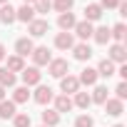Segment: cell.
Listing matches in <instances>:
<instances>
[{"mask_svg": "<svg viewBox=\"0 0 127 127\" xmlns=\"http://www.w3.org/2000/svg\"><path fill=\"white\" fill-rule=\"evenodd\" d=\"M47 72L52 75V77H65V75H70V65H67V60L65 57H52L50 62H47Z\"/></svg>", "mask_w": 127, "mask_h": 127, "instance_id": "6da1fadb", "label": "cell"}, {"mask_svg": "<svg viewBox=\"0 0 127 127\" xmlns=\"http://www.w3.org/2000/svg\"><path fill=\"white\" fill-rule=\"evenodd\" d=\"M40 127H45V125H40Z\"/></svg>", "mask_w": 127, "mask_h": 127, "instance_id": "60d3db41", "label": "cell"}, {"mask_svg": "<svg viewBox=\"0 0 127 127\" xmlns=\"http://www.w3.org/2000/svg\"><path fill=\"white\" fill-rule=\"evenodd\" d=\"M52 102H55V107H52V110H55L57 115H62V112H70V110L75 107L70 95H57V97H52Z\"/></svg>", "mask_w": 127, "mask_h": 127, "instance_id": "5bb4252c", "label": "cell"}, {"mask_svg": "<svg viewBox=\"0 0 127 127\" xmlns=\"http://www.w3.org/2000/svg\"><path fill=\"white\" fill-rule=\"evenodd\" d=\"M20 77H23V85L25 87H37L40 85V80H42V72H40V67H25L23 72H20Z\"/></svg>", "mask_w": 127, "mask_h": 127, "instance_id": "3957f363", "label": "cell"}, {"mask_svg": "<svg viewBox=\"0 0 127 127\" xmlns=\"http://www.w3.org/2000/svg\"><path fill=\"white\" fill-rule=\"evenodd\" d=\"M122 112H125V102H120V100H115V97H107V102H105V115L120 117Z\"/></svg>", "mask_w": 127, "mask_h": 127, "instance_id": "2e32d148", "label": "cell"}, {"mask_svg": "<svg viewBox=\"0 0 127 127\" xmlns=\"http://www.w3.org/2000/svg\"><path fill=\"white\" fill-rule=\"evenodd\" d=\"M75 8V0H52V10L55 13H70Z\"/></svg>", "mask_w": 127, "mask_h": 127, "instance_id": "f1b7e54d", "label": "cell"}, {"mask_svg": "<svg viewBox=\"0 0 127 127\" xmlns=\"http://www.w3.org/2000/svg\"><path fill=\"white\" fill-rule=\"evenodd\" d=\"M42 125H45V127H57V125H60V115H57L55 110H45V112H42Z\"/></svg>", "mask_w": 127, "mask_h": 127, "instance_id": "83f0119b", "label": "cell"}, {"mask_svg": "<svg viewBox=\"0 0 127 127\" xmlns=\"http://www.w3.org/2000/svg\"><path fill=\"white\" fill-rule=\"evenodd\" d=\"M92 40H95L97 45H107V42H110V28H107V25L95 28V30H92Z\"/></svg>", "mask_w": 127, "mask_h": 127, "instance_id": "7402d4cb", "label": "cell"}, {"mask_svg": "<svg viewBox=\"0 0 127 127\" xmlns=\"http://www.w3.org/2000/svg\"><path fill=\"white\" fill-rule=\"evenodd\" d=\"M8 3H10V0H0V5H8Z\"/></svg>", "mask_w": 127, "mask_h": 127, "instance_id": "f35d334b", "label": "cell"}, {"mask_svg": "<svg viewBox=\"0 0 127 127\" xmlns=\"http://www.w3.org/2000/svg\"><path fill=\"white\" fill-rule=\"evenodd\" d=\"M28 100H30V87L20 85V87L13 90V102H15V105H25Z\"/></svg>", "mask_w": 127, "mask_h": 127, "instance_id": "d4e9b609", "label": "cell"}, {"mask_svg": "<svg viewBox=\"0 0 127 127\" xmlns=\"http://www.w3.org/2000/svg\"><path fill=\"white\" fill-rule=\"evenodd\" d=\"M35 50V42H32V37H18L15 40V55H20L23 60L30 55Z\"/></svg>", "mask_w": 127, "mask_h": 127, "instance_id": "30bf717a", "label": "cell"}, {"mask_svg": "<svg viewBox=\"0 0 127 127\" xmlns=\"http://www.w3.org/2000/svg\"><path fill=\"white\" fill-rule=\"evenodd\" d=\"M60 90H62V95H75V92H80L77 75H65V77H60Z\"/></svg>", "mask_w": 127, "mask_h": 127, "instance_id": "52a82bcc", "label": "cell"}, {"mask_svg": "<svg viewBox=\"0 0 127 127\" xmlns=\"http://www.w3.org/2000/svg\"><path fill=\"white\" fill-rule=\"evenodd\" d=\"M32 8H35V13L45 15V13H50V10H52V0H35Z\"/></svg>", "mask_w": 127, "mask_h": 127, "instance_id": "4dcf8cb0", "label": "cell"}, {"mask_svg": "<svg viewBox=\"0 0 127 127\" xmlns=\"http://www.w3.org/2000/svg\"><path fill=\"white\" fill-rule=\"evenodd\" d=\"M95 70H97V77H112V75L117 72V65L105 57V60H100V65H97Z\"/></svg>", "mask_w": 127, "mask_h": 127, "instance_id": "ac0fdd59", "label": "cell"}, {"mask_svg": "<svg viewBox=\"0 0 127 127\" xmlns=\"http://www.w3.org/2000/svg\"><path fill=\"white\" fill-rule=\"evenodd\" d=\"M92 30H95V25H92V23H87V20H77V23H75V28H72V32H75L82 42H87V40L92 37Z\"/></svg>", "mask_w": 127, "mask_h": 127, "instance_id": "ba28073f", "label": "cell"}, {"mask_svg": "<svg viewBox=\"0 0 127 127\" xmlns=\"http://www.w3.org/2000/svg\"><path fill=\"white\" fill-rule=\"evenodd\" d=\"M120 3H122V0H100L97 5H100L102 10H117V5H120Z\"/></svg>", "mask_w": 127, "mask_h": 127, "instance_id": "836d02e7", "label": "cell"}, {"mask_svg": "<svg viewBox=\"0 0 127 127\" xmlns=\"http://www.w3.org/2000/svg\"><path fill=\"white\" fill-rule=\"evenodd\" d=\"M115 100H120V102L127 100V82L125 80H120V85L115 87Z\"/></svg>", "mask_w": 127, "mask_h": 127, "instance_id": "1f68e13d", "label": "cell"}, {"mask_svg": "<svg viewBox=\"0 0 127 127\" xmlns=\"http://www.w3.org/2000/svg\"><path fill=\"white\" fill-rule=\"evenodd\" d=\"M125 35H127V28H125V23H117V25H112V28H110V40H115V42H122V40H125Z\"/></svg>", "mask_w": 127, "mask_h": 127, "instance_id": "484cf974", "label": "cell"}, {"mask_svg": "<svg viewBox=\"0 0 127 127\" xmlns=\"http://www.w3.org/2000/svg\"><path fill=\"white\" fill-rule=\"evenodd\" d=\"M30 97L37 102V105H50L52 102V97H55V92H52V87H47V85H37L35 87V92H30Z\"/></svg>", "mask_w": 127, "mask_h": 127, "instance_id": "277c9868", "label": "cell"}, {"mask_svg": "<svg viewBox=\"0 0 127 127\" xmlns=\"http://www.w3.org/2000/svg\"><path fill=\"white\" fill-rule=\"evenodd\" d=\"M75 23H77V18H75L72 10H70V13H60V15H57V28H60L62 32H70V30L75 28Z\"/></svg>", "mask_w": 127, "mask_h": 127, "instance_id": "4fadbf2b", "label": "cell"}, {"mask_svg": "<svg viewBox=\"0 0 127 127\" xmlns=\"http://www.w3.org/2000/svg\"><path fill=\"white\" fill-rule=\"evenodd\" d=\"M107 97H110V92H107V85H95V87H92V95H90V100H92L95 105H105V102H107Z\"/></svg>", "mask_w": 127, "mask_h": 127, "instance_id": "d6986e66", "label": "cell"}, {"mask_svg": "<svg viewBox=\"0 0 127 127\" xmlns=\"http://www.w3.org/2000/svg\"><path fill=\"white\" fill-rule=\"evenodd\" d=\"M13 125H15V127H30V125H32V120H30V115H28V112H18V115L13 117Z\"/></svg>", "mask_w": 127, "mask_h": 127, "instance_id": "f546056e", "label": "cell"}, {"mask_svg": "<svg viewBox=\"0 0 127 127\" xmlns=\"http://www.w3.org/2000/svg\"><path fill=\"white\" fill-rule=\"evenodd\" d=\"M112 127H125V125H120V122H117V125H112Z\"/></svg>", "mask_w": 127, "mask_h": 127, "instance_id": "ab89813d", "label": "cell"}, {"mask_svg": "<svg viewBox=\"0 0 127 127\" xmlns=\"http://www.w3.org/2000/svg\"><path fill=\"white\" fill-rule=\"evenodd\" d=\"M115 75H120V77H122V80H125V82H127V65H120V67H117V72H115Z\"/></svg>", "mask_w": 127, "mask_h": 127, "instance_id": "e575fe53", "label": "cell"}, {"mask_svg": "<svg viewBox=\"0 0 127 127\" xmlns=\"http://www.w3.org/2000/svg\"><path fill=\"white\" fill-rule=\"evenodd\" d=\"M0 23L3 25H13L15 23V8L8 3V5H0Z\"/></svg>", "mask_w": 127, "mask_h": 127, "instance_id": "cb8c5ba5", "label": "cell"}, {"mask_svg": "<svg viewBox=\"0 0 127 127\" xmlns=\"http://www.w3.org/2000/svg\"><path fill=\"white\" fill-rule=\"evenodd\" d=\"M102 13H105V10H102L97 3H90V5L85 8V20H87V23H97V20L102 18Z\"/></svg>", "mask_w": 127, "mask_h": 127, "instance_id": "44dd1931", "label": "cell"}, {"mask_svg": "<svg viewBox=\"0 0 127 127\" xmlns=\"http://www.w3.org/2000/svg\"><path fill=\"white\" fill-rule=\"evenodd\" d=\"M23 3H25V5H32V3H35V0H23Z\"/></svg>", "mask_w": 127, "mask_h": 127, "instance_id": "74e56055", "label": "cell"}, {"mask_svg": "<svg viewBox=\"0 0 127 127\" xmlns=\"http://www.w3.org/2000/svg\"><path fill=\"white\" fill-rule=\"evenodd\" d=\"M5 57H8V50H5V45H3V42H0V62H3Z\"/></svg>", "mask_w": 127, "mask_h": 127, "instance_id": "d590c367", "label": "cell"}, {"mask_svg": "<svg viewBox=\"0 0 127 127\" xmlns=\"http://www.w3.org/2000/svg\"><path fill=\"white\" fill-rule=\"evenodd\" d=\"M5 100V87H0V102Z\"/></svg>", "mask_w": 127, "mask_h": 127, "instance_id": "8d00e7d4", "label": "cell"}, {"mask_svg": "<svg viewBox=\"0 0 127 127\" xmlns=\"http://www.w3.org/2000/svg\"><path fill=\"white\" fill-rule=\"evenodd\" d=\"M28 32H30V37H42L50 32V23L45 18H35L32 23H28Z\"/></svg>", "mask_w": 127, "mask_h": 127, "instance_id": "8992f818", "label": "cell"}, {"mask_svg": "<svg viewBox=\"0 0 127 127\" xmlns=\"http://www.w3.org/2000/svg\"><path fill=\"white\" fill-rule=\"evenodd\" d=\"M30 57H32V67H45L47 62L52 60V52H50L45 45H40V47H35V50L30 52Z\"/></svg>", "mask_w": 127, "mask_h": 127, "instance_id": "5b68a950", "label": "cell"}, {"mask_svg": "<svg viewBox=\"0 0 127 127\" xmlns=\"http://www.w3.org/2000/svg\"><path fill=\"white\" fill-rule=\"evenodd\" d=\"M5 67H8L10 72H23L28 65H25V60H23L20 55H10V57H5Z\"/></svg>", "mask_w": 127, "mask_h": 127, "instance_id": "ffe728a7", "label": "cell"}, {"mask_svg": "<svg viewBox=\"0 0 127 127\" xmlns=\"http://www.w3.org/2000/svg\"><path fill=\"white\" fill-rule=\"evenodd\" d=\"M72 105H75V107H80V110H87V107L92 105V100H90V95H87V92H75Z\"/></svg>", "mask_w": 127, "mask_h": 127, "instance_id": "4316f807", "label": "cell"}, {"mask_svg": "<svg viewBox=\"0 0 127 127\" xmlns=\"http://www.w3.org/2000/svg\"><path fill=\"white\" fill-rule=\"evenodd\" d=\"M37 18V13H35V8L32 5H20V8H15V20H20V23H32Z\"/></svg>", "mask_w": 127, "mask_h": 127, "instance_id": "8fae6325", "label": "cell"}, {"mask_svg": "<svg viewBox=\"0 0 127 127\" xmlns=\"http://www.w3.org/2000/svg\"><path fill=\"white\" fill-rule=\"evenodd\" d=\"M15 82H18V77H15V72H10L8 67H0V87H15Z\"/></svg>", "mask_w": 127, "mask_h": 127, "instance_id": "603a6c76", "label": "cell"}, {"mask_svg": "<svg viewBox=\"0 0 127 127\" xmlns=\"http://www.w3.org/2000/svg\"><path fill=\"white\" fill-rule=\"evenodd\" d=\"M107 60L115 62V65H125V60H127V47L122 42H112L110 50H107Z\"/></svg>", "mask_w": 127, "mask_h": 127, "instance_id": "7a4b0ae2", "label": "cell"}, {"mask_svg": "<svg viewBox=\"0 0 127 127\" xmlns=\"http://www.w3.org/2000/svg\"><path fill=\"white\" fill-rule=\"evenodd\" d=\"M18 115V105L13 100H3L0 102V120H13Z\"/></svg>", "mask_w": 127, "mask_h": 127, "instance_id": "e0dca14e", "label": "cell"}, {"mask_svg": "<svg viewBox=\"0 0 127 127\" xmlns=\"http://www.w3.org/2000/svg\"><path fill=\"white\" fill-rule=\"evenodd\" d=\"M72 45H75V37H72V32H57L55 35V47L57 50H72Z\"/></svg>", "mask_w": 127, "mask_h": 127, "instance_id": "9a60e30c", "label": "cell"}, {"mask_svg": "<svg viewBox=\"0 0 127 127\" xmlns=\"http://www.w3.org/2000/svg\"><path fill=\"white\" fill-rule=\"evenodd\" d=\"M92 55H95V52H92V47H90L87 42H75V45H72V57H75L77 62H87Z\"/></svg>", "mask_w": 127, "mask_h": 127, "instance_id": "9c48e42d", "label": "cell"}, {"mask_svg": "<svg viewBox=\"0 0 127 127\" xmlns=\"http://www.w3.org/2000/svg\"><path fill=\"white\" fill-rule=\"evenodd\" d=\"M97 80H100V77H97V70H95V67H85V70L77 75V82H80V87H82V85H87V87H95V85H97Z\"/></svg>", "mask_w": 127, "mask_h": 127, "instance_id": "7c38bea8", "label": "cell"}, {"mask_svg": "<svg viewBox=\"0 0 127 127\" xmlns=\"http://www.w3.org/2000/svg\"><path fill=\"white\" fill-rule=\"evenodd\" d=\"M75 127H95V120H92L90 115H80V117L75 120Z\"/></svg>", "mask_w": 127, "mask_h": 127, "instance_id": "d6a6232c", "label": "cell"}]
</instances>
